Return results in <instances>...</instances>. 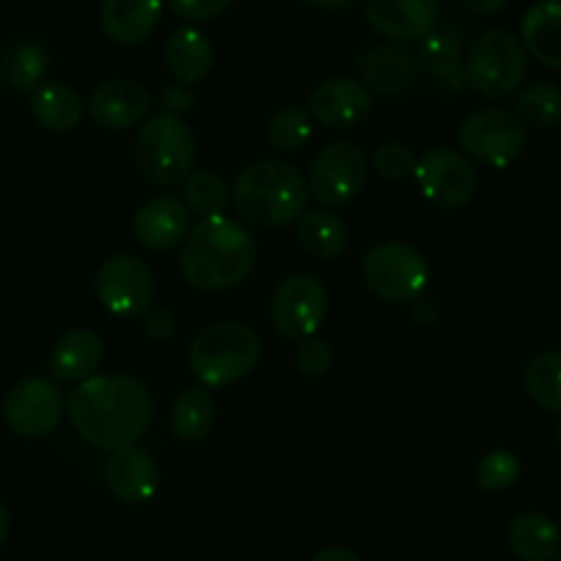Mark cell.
I'll use <instances>...</instances> for the list:
<instances>
[{
    "label": "cell",
    "instance_id": "33",
    "mask_svg": "<svg viewBox=\"0 0 561 561\" xmlns=\"http://www.w3.org/2000/svg\"><path fill=\"white\" fill-rule=\"evenodd\" d=\"M231 202V191L224 176L213 169L193 171L185 180V204L198 218L224 215L226 204Z\"/></svg>",
    "mask_w": 561,
    "mask_h": 561
},
{
    "label": "cell",
    "instance_id": "23",
    "mask_svg": "<svg viewBox=\"0 0 561 561\" xmlns=\"http://www.w3.org/2000/svg\"><path fill=\"white\" fill-rule=\"evenodd\" d=\"M523 47L534 61L548 69H561V3H534L520 23Z\"/></svg>",
    "mask_w": 561,
    "mask_h": 561
},
{
    "label": "cell",
    "instance_id": "5",
    "mask_svg": "<svg viewBox=\"0 0 561 561\" xmlns=\"http://www.w3.org/2000/svg\"><path fill=\"white\" fill-rule=\"evenodd\" d=\"M135 169L149 185L174 187L193 174L196 135L185 118L174 113H154L140 124L133 144Z\"/></svg>",
    "mask_w": 561,
    "mask_h": 561
},
{
    "label": "cell",
    "instance_id": "18",
    "mask_svg": "<svg viewBox=\"0 0 561 561\" xmlns=\"http://www.w3.org/2000/svg\"><path fill=\"white\" fill-rule=\"evenodd\" d=\"M191 209L176 196L149 198L133 218V234L149 251H171L191 231Z\"/></svg>",
    "mask_w": 561,
    "mask_h": 561
},
{
    "label": "cell",
    "instance_id": "16",
    "mask_svg": "<svg viewBox=\"0 0 561 561\" xmlns=\"http://www.w3.org/2000/svg\"><path fill=\"white\" fill-rule=\"evenodd\" d=\"M309 113L328 129H355L371 113V91L355 78H328L311 91Z\"/></svg>",
    "mask_w": 561,
    "mask_h": 561
},
{
    "label": "cell",
    "instance_id": "4",
    "mask_svg": "<svg viewBox=\"0 0 561 561\" xmlns=\"http://www.w3.org/2000/svg\"><path fill=\"white\" fill-rule=\"evenodd\" d=\"M262 358L259 333L245 322H215L202 328L187 347V364L202 386L226 388L251 375Z\"/></svg>",
    "mask_w": 561,
    "mask_h": 561
},
{
    "label": "cell",
    "instance_id": "32",
    "mask_svg": "<svg viewBox=\"0 0 561 561\" xmlns=\"http://www.w3.org/2000/svg\"><path fill=\"white\" fill-rule=\"evenodd\" d=\"M311 135H314V118H311L309 111L298 105L275 111L267 124V140L278 152H300L311 140Z\"/></svg>",
    "mask_w": 561,
    "mask_h": 561
},
{
    "label": "cell",
    "instance_id": "17",
    "mask_svg": "<svg viewBox=\"0 0 561 561\" xmlns=\"http://www.w3.org/2000/svg\"><path fill=\"white\" fill-rule=\"evenodd\" d=\"M160 484V468L154 457L140 446H127L107 457L105 488L124 504H147Z\"/></svg>",
    "mask_w": 561,
    "mask_h": 561
},
{
    "label": "cell",
    "instance_id": "13",
    "mask_svg": "<svg viewBox=\"0 0 561 561\" xmlns=\"http://www.w3.org/2000/svg\"><path fill=\"white\" fill-rule=\"evenodd\" d=\"M67 402L61 388L45 377L18 382L3 399V421L14 435L28 440L47 438L61 427Z\"/></svg>",
    "mask_w": 561,
    "mask_h": 561
},
{
    "label": "cell",
    "instance_id": "34",
    "mask_svg": "<svg viewBox=\"0 0 561 561\" xmlns=\"http://www.w3.org/2000/svg\"><path fill=\"white\" fill-rule=\"evenodd\" d=\"M520 479V460L510 449H493L479 460L477 482L488 493H501L510 490Z\"/></svg>",
    "mask_w": 561,
    "mask_h": 561
},
{
    "label": "cell",
    "instance_id": "43",
    "mask_svg": "<svg viewBox=\"0 0 561 561\" xmlns=\"http://www.w3.org/2000/svg\"><path fill=\"white\" fill-rule=\"evenodd\" d=\"M304 3H309V7L314 9H322V12H342V9L355 7V3H360V0H304Z\"/></svg>",
    "mask_w": 561,
    "mask_h": 561
},
{
    "label": "cell",
    "instance_id": "3",
    "mask_svg": "<svg viewBox=\"0 0 561 561\" xmlns=\"http://www.w3.org/2000/svg\"><path fill=\"white\" fill-rule=\"evenodd\" d=\"M306 204H309V182L295 165L280 160H259L245 165L231 187V207L237 220L259 229L298 224L300 215L306 213Z\"/></svg>",
    "mask_w": 561,
    "mask_h": 561
},
{
    "label": "cell",
    "instance_id": "27",
    "mask_svg": "<svg viewBox=\"0 0 561 561\" xmlns=\"http://www.w3.org/2000/svg\"><path fill=\"white\" fill-rule=\"evenodd\" d=\"M218 419V404L207 386H191L180 391L171 408V430L185 444H198L207 438Z\"/></svg>",
    "mask_w": 561,
    "mask_h": 561
},
{
    "label": "cell",
    "instance_id": "41",
    "mask_svg": "<svg viewBox=\"0 0 561 561\" xmlns=\"http://www.w3.org/2000/svg\"><path fill=\"white\" fill-rule=\"evenodd\" d=\"M457 3L477 18H490V14H499L510 0H457Z\"/></svg>",
    "mask_w": 561,
    "mask_h": 561
},
{
    "label": "cell",
    "instance_id": "44",
    "mask_svg": "<svg viewBox=\"0 0 561 561\" xmlns=\"http://www.w3.org/2000/svg\"><path fill=\"white\" fill-rule=\"evenodd\" d=\"M9 510H7V504H3V501H0V548H3V542H7V537H9Z\"/></svg>",
    "mask_w": 561,
    "mask_h": 561
},
{
    "label": "cell",
    "instance_id": "40",
    "mask_svg": "<svg viewBox=\"0 0 561 561\" xmlns=\"http://www.w3.org/2000/svg\"><path fill=\"white\" fill-rule=\"evenodd\" d=\"M410 320H413V325H419V328L438 325V322H440L438 304L421 295V298H415L413 304H410Z\"/></svg>",
    "mask_w": 561,
    "mask_h": 561
},
{
    "label": "cell",
    "instance_id": "35",
    "mask_svg": "<svg viewBox=\"0 0 561 561\" xmlns=\"http://www.w3.org/2000/svg\"><path fill=\"white\" fill-rule=\"evenodd\" d=\"M415 165H419V158L402 140H386L371 154V169L388 182L410 180L415 174Z\"/></svg>",
    "mask_w": 561,
    "mask_h": 561
},
{
    "label": "cell",
    "instance_id": "21",
    "mask_svg": "<svg viewBox=\"0 0 561 561\" xmlns=\"http://www.w3.org/2000/svg\"><path fill=\"white\" fill-rule=\"evenodd\" d=\"M102 360H105V344L100 333L89 328H75L64 333L53 347L50 371L61 382H83L96 375Z\"/></svg>",
    "mask_w": 561,
    "mask_h": 561
},
{
    "label": "cell",
    "instance_id": "24",
    "mask_svg": "<svg viewBox=\"0 0 561 561\" xmlns=\"http://www.w3.org/2000/svg\"><path fill=\"white\" fill-rule=\"evenodd\" d=\"M510 548L520 561H556L561 553V531L542 512H523L510 523Z\"/></svg>",
    "mask_w": 561,
    "mask_h": 561
},
{
    "label": "cell",
    "instance_id": "31",
    "mask_svg": "<svg viewBox=\"0 0 561 561\" xmlns=\"http://www.w3.org/2000/svg\"><path fill=\"white\" fill-rule=\"evenodd\" d=\"M517 116L537 129H553L561 124V89L556 83H531L517 94Z\"/></svg>",
    "mask_w": 561,
    "mask_h": 561
},
{
    "label": "cell",
    "instance_id": "19",
    "mask_svg": "<svg viewBox=\"0 0 561 561\" xmlns=\"http://www.w3.org/2000/svg\"><path fill=\"white\" fill-rule=\"evenodd\" d=\"M415 58L404 45L388 42V45L369 47L358 56L360 83L380 96H402L413 85Z\"/></svg>",
    "mask_w": 561,
    "mask_h": 561
},
{
    "label": "cell",
    "instance_id": "15",
    "mask_svg": "<svg viewBox=\"0 0 561 561\" xmlns=\"http://www.w3.org/2000/svg\"><path fill=\"white\" fill-rule=\"evenodd\" d=\"M149 107H152V91L140 85L138 80L124 78L100 83L85 102L91 122L102 129H111V133L140 124L149 116Z\"/></svg>",
    "mask_w": 561,
    "mask_h": 561
},
{
    "label": "cell",
    "instance_id": "11",
    "mask_svg": "<svg viewBox=\"0 0 561 561\" xmlns=\"http://www.w3.org/2000/svg\"><path fill=\"white\" fill-rule=\"evenodd\" d=\"M413 180L421 196L440 209L468 207L479 191L473 163L451 147H435L421 154Z\"/></svg>",
    "mask_w": 561,
    "mask_h": 561
},
{
    "label": "cell",
    "instance_id": "45",
    "mask_svg": "<svg viewBox=\"0 0 561 561\" xmlns=\"http://www.w3.org/2000/svg\"><path fill=\"white\" fill-rule=\"evenodd\" d=\"M553 444H556V449L561 451V415L556 419V424H553Z\"/></svg>",
    "mask_w": 561,
    "mask_h": 561
},
{
    "label": "cell",
    "instance_id": "20",
    "mask_svg": "<svg viewBox=\"0 0 561 561\" xmlns=\"http://www.w3.org/2000/svg\"><path fill=\"white\" fill-rule=\"evenodd\" d=\"M163 20V0H102L100 25L116 45H144Z\"/></svg>",
    "mask_w": 561,
    "mask_h": 561
},
{
    "label": "cell",
    "instance_id": "38",
    "mask_svg": "<svg viewBox=\"0 0 561 561\" xmlns=\"http://www.w3.org/2000/svg\"><path fill=\"white\" fill-rule=\"evenodd\" d=\"M140 331L152 342H169L176 331L174 311L165 309V306H152L147 314L140 317Z\"/></svg>",
    "mask_w": 561,
    "mask_h": 561
},
{
    "label": "cell",
    "instance_id": "29",
    "mask_svg": "<svg viewBox=\"0 0 561 561\" xmlns=\"http://www.w3.org/2000/svg\"><path fill=\"white\" fill-rule=\"evenodd\" d=\"M523 382L537 408L561 415V353L545 350V353L534 355L528 360Z\"/></svg>",
    "mask_w": 561,
    "mask_h": 561
},
{
    "label": "cell",
    "instance_id": "6",
    "mask_svg": "<svg viewBox=\"0 0 561 561\" xmlns=\"http://www.w3.org/2000/svg\"><path fill=\"white\" fill-rule=\"evenodd\" d=\"M526 47L506 28L482 31L468 47L466 83L488 100L515 94L526 80Z\"/></svg>",
    "mask_w": 561,
    "mask_h": 561
},
{
    "label": "cell",
    "instance_id": "9",
    "mask_svg": "<svg viewBox=\"0 0 561 561\" xmlns=\"http://www.w3.org/2000/svg\"><path fill=\"white\" fill-rule=\"evenodd\" d=\"M94 293L102 309L111 311L113 317L135 320L152 309L158 284H154L152 267L144 259L133 253H116V256H107L96 270Z\"/></svg>",
    "mask_w": 561,
    "mask_h": 561
},
{
    "label": "cell",
    "instance_id": "7",
    "mask_svg": "<svg viewBox=\"0 0 561 561\" xmlns=\"http://www.w3.org/2000/svg\"><path fill=\"white\" fill-rule=\"evenodd\" d=\"M457 140L466 158L490 169H510L528 147L526 124L506 107H479L462 118Z\"/></svg>",
    "mask_w": 561,
    "mask_h": 561
},
{
    "label": "cell",
    "instance_id": "25",
    "mask_svg": "<svg viewBox=\"0 0 561 561\" xmlns=\"http://www.w3.org/2000/svg\"><path fill=\"white\" fill-rule=\"evenodd\" d=\"M415 64H421V69L430 75L433 80H438L446 89H466V56H462L460 39H457L451 31H438L424 36L419 47V58Z\"/></svg>",
    "mask_w": 561,
    "mask_h": 561
},
{
    "label": "cell",
    "instance_id": "1",
    "mask_svg": "<svg viewBox=\"0 0 561 561\" xmlns=\"http://www.w3.org/2000/svg\"><path fill=\"white\" fill-rule=\"evenodd\" d=\"M69 419L85 444L113 455L138 446L147 435L154 419V399L138 377L94 375L69 397Z\"/></svg>",
    "mask_w": 561,
    "mask_h": 561
},
{
    "label": "cell",
    "instance_id": "10",
    "mask_svg": "<svg viewBox=\"0 0 561 561\" xmlns=\"http://www.w3.org/2000/svg\"><path fill=\"white\" fill-rule=\"evenodd\" d=\"M273 328L289 342L317 336L328 317V289L317 275L293 273L280 280L270 304Z\"/></svg>",
    "mask_w": 561,
    "mask_h": 561
},
{
    "label": "cell",
    "instance_id": "2",
    "mask_svg": "<svg viewBox=\"0 0 561 561\" xmlns=\"http://www.w3.org/2000/svg\"><path fill=\"white\" fill-rule=\"evenodd\" d=\"M259 245L253 231L229 215L202 218L182 242V278L202 293L240 287L256 267Z\"/></svg>",
    "mask_w": 561,
    "mask_h": 561
},
{
    "label": "cell",
    "instance_id": "26",
    "mask_svg": "<svg viewBox=\"0 0 561 561\" xmlns=\"http://www.w3.org/2000/svg\"><path fill=\"white\" fill-rule=\"evenodd\" d=\"M31 113L39 122V127L50 133H72L83 122V96L67 83H42L31 96Z\"/></svg>",
    "mask_w": 561,
    "mask_h": 561
},
{
    "label": "cell",
    "instance_id": "30",
    "mask_svg": "<svg viewBox=\"0 0 561 561\" xmlns=\"http://www.w3.org/2000/svg\"><path fill=\"white\" fill-rule=\"evenodd\" d=\"M47 69H50V58H47L45 47L34 45V42H20V45L9 47L3 56V80L14 91H36L39 83H45Z\"/></svg>",
    "mask_w": 561,
    "mask_h": 561
},
{
    "label": "cell",
    "instance_id": "8",
    "mask_svg": "<svg viewBox=\"0 0 561 561\" xmlns=\"http://www.w3.org/2000/svg\"><path fill=\"white\" fill-rule=\"evenodd\" d=\"M364 284L375 298L386 304H413L427 293L430 264L419 248L408 242H380L360 264Z\"/></svg>",
    "mask_w": 561,
    "mask_h": 561
},
{
    "label": "cell",
    "instance_id": "42",
    "mask_svg": "<svg viewBox=\"0 0 561 561\" xmlns=\"http://www.w3.org/2000/svg\"><path fill=\"white\" fill-rule=\"evenodd\" d=\"M309 561H364V559L347 548H325V550H320V553L311 556Z\"/></svg>",
    "mask_w": 561,
    "mask_h": 561
},
{
    "label": "cell",
    "instance_id": "28",
    "mask_svg": "<svg viewBox=\"0 0 561 561\" xmlns=\"http://www.w3.org/2000/svg\"><path fill=\"white\" fill-rule=\"evenodd\" d=\"M298 240L304 251H309L317 259H339L350 245V229L339 215L328 209H314L304 213L298 220Z\"/></svg>",
    "mask_w": 561,
    "mask_h": 561
},
{
    "label": "cell",
    "instance_id": "36",
    "mask_svg": "<svg viewBox=\"0 0 561 561\" xmlns=\"http://www.w3.org/2000/svg\"><path fill=\"white\" fill-rule=\"evenodd\" d=\"M300 347L295 350V366L300 375L306 377H325L333 366V347L325 339H304L298 342Z\"/></svg>",
    "mask_w": 561,
    "mask_h": 561
},
{
    "label": "cell",
    "instance_id": "12",
    "mask_svg": "<svg viewBox=\"0 0 561 561\" xmlns=\"http://www.w3.org/2000/svg\"><path fill=\"white\" fill-rule=\"evenodd\" d=\"M369 180V158L350 140H333L309 169V193L325 207H344L364 191Z\"/></svg>",
    "mask_w": 561,
    "mask_h": 561
},
{
    "label": "cell",
    "instance_id": "39",
    "mask_svg": "<svg viewBox=\"0 0 561 561\" xmlns=\"http://www.w3.org/2000/svg\"><path fill=\"white\" fill-rule=\"evenodd\" d=\"M163 105H165V111L174 113V116H182V113H187L196 107V96H193L191 85L176 83V85H169V89L163 91Z\"/></svg>",
    "mask_w": 561,
    "mask_h": 561
},
{
    "label": "cell",
    "instance_id": "47",
    "mask_svg": "<svg viewBox=\"0 0 561 561\" xmlns=\"http://www.w3.org/2000/svg\"><path fill=\"white\" fill-rule=\"evenodd\" d=\"M553 3H561V0H553Z\"/></svg>",
    "mask_w": 561,
    "mask_h": 561
},
{
    "label": "cell",
    "instance_id": "46",
    "mask_svg": "<svg viewBox=\"0 0 561 561\" xmlns=\"http://www.w3.org/2000/svg\"><path fill=\"white\" fill-rule=\"evenodd\" d=\"M556 561H561V553H559V556H556Z\"/></svg>",
    "mask_w": 561,
    "mask_h": 561
},
{
    "label": "cell",
    "instance_id": "14",
    "mask_svg": "<svg viewBox=\"0 0 561 561\" xmlns=\"http://www.w3.org/2000/svg\"><path fill=\"white\" fill-rule=\"evenodd\" d=\"M366 23L388 42H421L438 28L440 0H366Z\"/></svg>",
    "mask_w": 561,
    "mask_h": 561
},
{
    "label": "cell",
    "instance_id": "37",
    "mask_svg": "<svg viewBox=\"0 0 561 561\" xmlns=\"http://www.w3.org/2000/svg\"><path fill=\"white\" fill-rule=\"evenodd\" d=\"M234 0H169L171 12L187 23H207L220 18Z\"/></svg>",
    "mask_w": 561,
    "mask_h": 561
},
{
    "label": "cell",
    "instance_id": "22",
    "mask_svg": "<svg viewBox=\"0 0 561 561\" xmlns=\"http://www.w3.org/2000/svg\"><path fill=\"white\" fill-rule=\"evenodd\" d=\"M165 67L171 78L182 85H196L213 72L215 67V47L204 31L193 25H182L171 34L165 45Z\"/></svg>",
    "mask_w": 561,
    "mask_h": 561
}]
</instances>
